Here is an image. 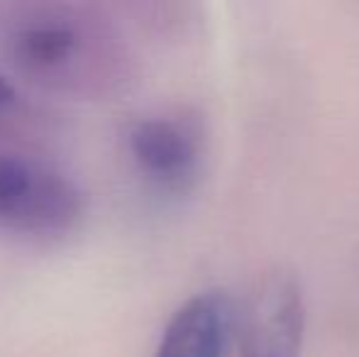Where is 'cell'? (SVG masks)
I'll return each instance as SVG.
<instances>
[{
	"instance_id": "cell-3",
	"label": "cell",
	"mask_w": 359,
	"mask_h": 357,
	"mask_svg": "<svg viewBox=\"0 0 359 357\" xmlns=\"http://www.w3.org/2000/svg\"><path fill=\"white\" fill-rule=\"evenodd\" d=\"M306 306L293 274L264 271L240 311V357H301Z\"/></svg>"
},
{
	"instance_id": "cell-5",
	"label": "cell",
	"mask_w": 359,
	"mask_h": 357,
	"mask_svg": "<svg viewBox=\"0 0 359 357\" xmlns=\"http://www.w3.org/2000/svg\"><path fill=\"white\" fill-rule=\"evenodd\" d=\"M232 318L225 291H201L176 309L154 357H225Z\"/></svg>"
},
{
	"instance_id": "cell-4",
	"label": "cell",
	"mask_w": 359,
	"mask_h": 357,
	"mask_svg": "<svg viewBox=\"0 0 359 357\" xmlns=\"http://www.w3.org/2000/svg\"><path fill=\"white\" fill-rule=\"evenodd\" d=\"M128 147L144 177L171 191L194 181L201 162L198 130L184 118L151 115L130 128Z\"/></svg>"
},
{
	"instance_id": "cell-6",
	"label": "cell",
	"mask_w": 359,
	"mask_h": 357,
	"mask_svg": "<svg viewBox=\"0 0 359 357\" xmlns=\"http://www.w3.org/2000/svg\"><path fill=\"white\" fill-rule=\"evenodd\" d=\"M18 105H20L18 88L10 83V79L5 74H0V120L8 118Z\"/></svg>"
},
{
	"instance_id": "cell-1",
	"label": "cell",
	"mask_w": 359,
	"mask_h": 357,
	"mask_svg": "<svg viewBox=\"0 0 359 357\" xmlns=\"http://www.w3.org/2000/svg\"><path fill=\"white\" fill-rule=\"evenodd\" d=\"M0 57L18 76L74 98H108L130 76V54L115 27L74 3L0 8Z\"/></svg>"
},
{
	"instance_id": "cell-2",
	"label": "cell",
	"mask_w": 359,
	"mask_h": 357,
	"mask_svg": "<svg viewBox=\"0 0 359 357\" xmlns=\"http://www.w3.org/2000/svg\"><path fill=\"white\" fill-rule=\"evenodd\" d=\"M81 213L83 196L67 174L27 154L0 149V230L54 238L69 233Z\"/></svg>"
}]
</instances>
